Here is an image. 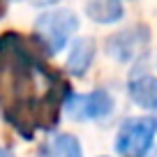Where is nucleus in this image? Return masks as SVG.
I'll use <instances>...</instances> for the list:
<instances>
[{
  "instance_id": "nucleus-12",
  "label": "nucleus",
  "mask_w": 157,
  "mask_h": 157,
  "mask_svg": "<svg viewBox=\"0 0 157 157\" xmlns=\"http://www.w3.org/2000/svg\"><path fill=\"white\" fill-rule=\"evenodd\" d=\"M155 157H157V150H155Z\"/></svg>"
},
{
  "instance_id": "nucleus-1",
  "label": "nucleus",
  "mask_w": 157,
  "mask_h": 157,
  "mask_svg": "<svg viewBox=\"0 0 157 157\" xmlns=\"http://www.w3.org/2000/svg\"><path fill=\"white\" fill-rule=\"evenodd\" d=\"M69 95V83L44 63L35 39L14 30L0 37V109L12 129L23 139L56 129Z\"/></svg>"
},
{
  "instance_id": "nucleus-4",
  "label": "nucleus",
  "mask_w": 157,
  "mask_h": 157,
  "mask_svg": "<svg viewBox=\"0 0 157 157\" xmlns=\"http://www.w3.org/2000/svg\"><path fill=\"white\" fill-rule=\"evenodd\" d=\"M116 109V99L106 88H95L90 93H72L65 102V113L72 120H104Z\"/></svg>"
},
{
  "instance_id": "nucleus-6",
  "label": "nucleus",
  "mask_w": 157,
  "mask_h": 157,
  "mask_svg": "<svg viewBox=\"0 0 157 157\" xmlns=\"http://www.w3.org/2000/svg\"><path fill=\"white\" fill-rule=\"evenodd\" d=\"M127 95L136 106L157 116V76L146 72L132 74V78L127 81Z\"/></svg>"
},
{
  "instance_id": "nucleus-9",
  "label": "nucleus",
  "mask_w": 157,
  "mask_h": 157,
  "mask_svg": "<svg viewBox=\"0 0 157 157\" xmlns=\"http://www.w3.org/2000/svg\"><path fill=\"white\" fill-rule=\"evenodd\" d=\"M86 14L95 23L111 25L123 19L125 7L123 0H86Z\"/></svg>"
},
{
  "instance_id": "nucleus-2",
  "label": "nucleus",
  "mask_w": 157,
  "mask_h": 157,
  "mask_svg": "<svg viewBox=\"0 0 157 157\" xmlns=\"http://www.w3.org/2000/svg\"><path fill=\"white\" fill-rule=\"evenodd\" d=\"M78 30V16L67 7L46 10L35 21V35L33 39L39 44V49L49 56H56L69 44V39Z\"/></svg>"
},
{
  "instance_id": "nucleus-11",
  "label": "nucleus",
  "mask_w": 157,
  "mask_h": 157,
  "mask_svg": "<svg viewBox=\"0 0 157 157\" xmlns=\"http://www.w3.org/2000/svg\"><path fill=\"white\" fill-rule=\"evenodd\" d=\"M0 157H10V152H7L5 148H2V146H0Z\"/></svg>"
},
{
  "instance_id": "nucleus-5",
  "label": "nucleus",
  "mask_w": 157,
  "mask_h": 157,
  "mask_svg": "<svg viewBox=\"0 0 157 157\" xmlns=\"http://www.w3.org/2000/svg\"><path fill=\"white\" fill-rule=\"evenodd\" d=\"M148 42H150V33L146 25L125 28L106 39V53L118 63H132L146 53Z\"/></svg>"
},
{
  "instance_id": "nucleus-3",
  "label": "nucleus",
  "mask_w": 157,
  "mask_h": 157,
  "mask_svg": "<svg viewBox=\"0 0 157 157\" xmlns=\"http://www.w3.org/2000/svg\"><path fill=\"white\" fill-rule=\"evenodd\" d=\"M157 139V116L127 118L116 132L113 150L120 157H146Z\"/></svg>"
},
{
  "instance_id": "nucleus-8",
  "label": "nucleus",
  "mask_w": 157,
  "mask_h": 157,
  "mask_svg": "<svg viewBox=\"0 0 157 157\" xmlns=\"http://www.w3.org/2000/svg\"><path fill=\"white\" fill-rule=\"evenodd\" d=\"M42 157H83V148L74 134L67 132H58L49 139V141L42 143L39 148Z\"/></svg>"
},
{
  "instance_id": "nucleus-10",
  "label": "nucleus",
  "mask_w": 157,
  "mask_h": 157,
  "mask_svg": "<svg viewBox=\"0 0 157 157\" xmlns=\"http://www.w3.org/2000/svg\"><path fill=\"white\" fill-rule=\"evenodd\" d=\"M5 7H7V0H0V16L5 14Z\"/></svg>"
},
{
  "instance_id": "nucleus-7",
  "label": "nucleus",
  "mask_w": 157,
  "mask_h": 157,
  "mask_svg": "<svg viewBox=\"0 0 157 157\" xmlns=\"http://www.w3.org/2000/svg\"><path fill=\"white\" fill-rule=\"evenodd\" d=\"M97 56V44L93 37H78L69 46L67 60H65V69L72 76H86L88 69L93 67V60Z\"/></svg>"
}]
</instances>
